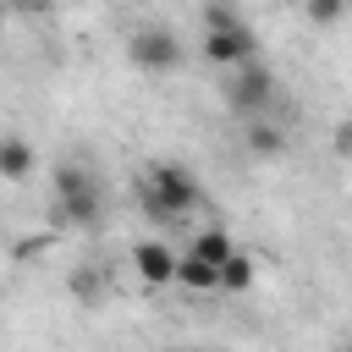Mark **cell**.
I'll return each instance as SVG.
<instances>
[{"instance_id": "6da1fadb", "label": "cell", "mask_w": 352, "mask_h": 352, "mask_svg": "<svg viewBox=\"0 0 352 352\" xmlns=\"http://www.w3.org/2000/svg\"><path fill=\"white\" fill-rule=\"evenodd\" d=\"M198 182H192V170H182V165H148L143 170V204L160 214V220H187L192 209H198Z\"/></svg>"}, {"instance_id": "7a4b0ae2", "label": "cell", "mask_w": 352, "mask_h": 352, "mask_svg": "<svg viewBox=\"0 0 352 352\" xmlns=\"http://www.w3.org/2000/svg\"><path fill=\"white\" fill-rule=\"evenodd\" d=\"M99 214H104V198H99L94 176L82 165H60L55 170V209H50V220L55 226H99Z\"/></svg>"}, {"instance_id": "3957f363", "label": "cell", "mask_w": 352, "mask_h": 352, "mask_svg": "<svg viewBox=\"0 0 352 352\" xmlns=\"http://www.w3.org/2000/svg\"><path fill=\"white\" fill-rule=\"evenodd\" d=\"M275 99V72L270 66H258V60H248L236 77H231V88H226V104L231 110H242V116H264V104Z\"/></svg>"}, {"instance_id": "277c9868", "label": "cell", "mask_w": 352, "mask_h": 352, "mask_svg": "<svg viewBox=\"0 0 352 352\" xmlns=\"http://www.w3.org/2000/svg\"><path fill=\"white\" fill-rule=\"evenodd\" d=\"M253 28L231 22V28H204V60L209 66H248L253 60Z\"/></svg>"}, {"instance_id": "5b68a950", "label": "cell", "mask_w": 352, "mask_h": 352, "mask_svg": "<svg viewBox=\"0 0 352 352\" xmlns=\"http://www.w3.org/2000/svg\"><path fill=\"white\" fill-rule=\"evenodd\" d=\"M126 60L138 72H176L182 66V44L170 33H160V28H143V33L126 38Z\"/></svg>"}, {"instance_id": "8992f818", "label": "cell", "mask_w": 352, "mask_h": 352, "mask_svg": "<svg viewBox=\"0 0 352 352\" xmlns=\"http://www.w3.org/2000/svg\"><path fill=\"white\" fill-rule=\"evenodd\" d=\"M176 264H182V253L176 248H165V242H132V270L148 280V286H170L176 280Z\"/></svg>"}, {"instance_id": "52a82bcc", "label": "cell", "mask_w": 352, "mask_h": 352, "mask_svg": "<svg viewBox=\"0 0 352 352\" xmlns=\"http://www.w3.org/2000/svg\"><path fill=\"white\" fill-rule=\"evenodd\" d=\"M242 143H248V154H258V160H275L280 148H286V132L275 126V121H248V132H242Z\"/></svg>"}, {"instance_id": "ba28073f", "label": "cell", "mask_w": 352, "mask_h": 352, "mask_svg": "<svg viewBox=\"0 0 352 352\" xmlns=\"http://www.w3.org/2000/svg\"><path fill=\"white\" fill-rule=\"evenodd\" d=\"M176 286H187V292H220V270L204 264L198 253H182V264H176Z\"/></svg>"}, {"instance_id": "9c48e42d", "label": "cell", "mask_w": 352, "mask_h": 352, "mask_svg": "<svg viewBox=\"0 0 352 352\" xmlns=\"http://www.w3.org/2000/svg\"><path fill=\"white\" fill-rule=\"evenodd\" d=\"M0 176H6V182H28V176H33V148H28L16 132L0 143Z\"/></svg>"}, {"instance_id": "30bf717a", "label": "cell", "mask_w": 352, "mask_h": 352, "mask_svg": "<svg viewBox=\"0 0 352 352\" xmlns=\"http://www.w3.org/2000/svg\"><path fill=\"white\" fill-rule=\"evenodd\" d=\"M187 253H198L204 264H214V270H220V264L236 253V242L226 236V226H209V231H198V236H192V248H187Z\"/></svg>"}, {"instance_id": "8fae6325", "label": "cell", "mask_w": 352, "mask_h": 352, "mask_svg": "<svg viewBox=\"0 0 352 352\" xmlns=\"http://www.w3.org/2000/svg\"><path fill=\"white\" fill-rule=\"evenodd\" d=\"M253 275H258V264H253L248 253H231V258L220 264V292H248Z\"/></svg>"}, {"instance_id": "7c38bea8", "label": "cell", "mask_w": 352, "mask_h": 352, "mask_svg": "<svg viewBox=\"0 0 352 352\" xmlns=\"http://www.w3.org/2000/svg\"><path fill=\"white\" fill-rule=\"evenodd\" d=\"M302 11H308V22H314V28H330V22H341V16H346V0H308Z\"/></svg>"}, {"instance_id": "4fadbf2b", "label": "cell", "mask_w": 352, "mask_h": 352, "mask_svg": "<svg viewBox=\"0 0 352 352\" xmlns=\"http://www.w3.org/2000/svg\"><path fill=\"white\" fill-rule=\"evenodd\" d=\"M72 297H82V302L94 308V302L104 297V280H99L94 270H77V275H72Z\"/></svg>"}, {"instance_id": "5bb4252c", "label": "cell", "mask_w": 352, "mask_h": 352, "mask_svg": "<svg viewBox=\"0 0 352 352\" xmlns=\"http://www.w3.org/2000/svg\"><path fill=\"white\" fill-rule=\"evenodd\" d=\"M231 22H242L231 6H220V0H209V6H204V28H231Z\"/></svg>"}, {"instance_id": "9a60e30c", "label": "cell", "mask_w": 352, "mask_h": 352, "mask_svg": "<svg viewBox=\"0 0 352 352\" xmlns=\"http://www.w3.org/2000/svg\"><path fill=\"white\" fill-rule=\"evenodd\" d=\"M330 143H336V154H341V160H352V116H346V121H336V138H330Z\"/></svg>"}, {"instance_id": "2e32d148", "label": "cell", "mask_w": 352, "mask_h": 352, "mask_svg": "<svg viewBox=\"0 0 352 352\" xmlns=\"http://www.w3.org/2000/svg\"><path fill=\"white\" fill-rule=\"evenodd\" d=\"M341 352H352V346H341Z\"/></svg>"}]
</instances>
